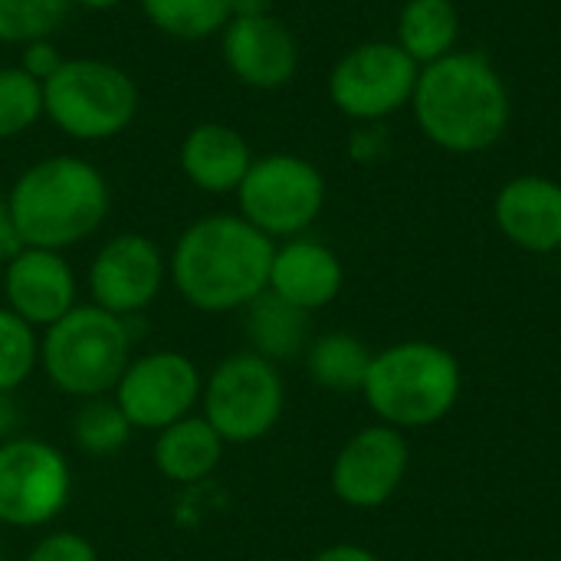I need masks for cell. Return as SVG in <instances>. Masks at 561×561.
Wrapping results in <instances>:
<instances>
[{
	"label": "cell",
	"instance_id": "obj_31",
	"mask_svg": "<svg viewBox=\"0 0 561 561\" xmlns=\"http://www.w3.org/2000/svg\"><path fill=\"white\" fill-rule=\"evenodd\" d=\"M20 250H23V240L16 233L10 204H7V197H0V263H7L10 256H16Z\"/></svg>",
	"mask_w": 561,
	"mask_h": 561
},
{
	"label": "cell",
	"instance_id": "obj_26",
	"mask_svg": "<svg viewBox=\"0 0 561 561\" xmlns=\"http://www.w3.org/2000/svg\"><path fill=\"white\" fill-rule=\"evenodd\" d=\"M43 118V82L20 66H0V141L26 135Z\"/></svg>",
	"mask_w": 561,
	"mask_h": 561
},
{
	"label": "cell",
	"instance_id": "obj_34",
	"mask_svg": "<svg viewBox=\"0 0 561 561\" xmlns=\"http://www.w3.org/2000/svg\"><path fill=\"white\" fill-rule=\"evenodd\" d=\"M276 0H230V20L233 16H263L273 13Z\"/></svg>",
	"mask_w": 561,
	"mask_h": 561
},
{
	"label": "cell",
	"instance_id": "obj_14",
	"mask_svg": "<svg viewBox=\"0 0 561 561\" xmlns=\"http://www.w3.org/2000/svg\"><path fill=\"white\" fill-rule=\"evenodd\" d=\"M220 59L240 85L273 92L296 79L299 39L276 13L233 16L220 30Z\"/></svg>",
	"mask_w": 561,
	"mask_h": 561
},
{
	"label": "cell",
	"instance_id": "obj_25",
	"mask_svg": "<svg viewBox=\"0 0 561 561\" xmlns=\"http://www.w3.org/2000/svg\"><path fill=\"white\" fill-rule=\"evenodd\" d=\"M39 368V329L0 306V394H16Z\"/></svg>",
	"mask_w": 561,
	"mask_h": 561
},
{
	"label": "cell",
	"instance_id": "obj_1",
	"mask_svg": "<svg viewBox=\"0 0 561 561\" xmlns=\"http://www.w3.org/2000/svg\"><path fill=\"white\" fill-rule=\"evenodd\" d=\"M276 243L240 214H207L168 253V283L197 312H243L270 286Z\"/></svg>",
	"mask_w": 561,
	"mask_h": 561
},
{
	"label": "cell",
	"instance_id": "obj_10",
	"mask_svg": "<svg viewBox=\"0 0 561 561\" xmlns=\"http://www.w3.org/2000/svg\"><path fill=\"white\" fill-rule=\"evenodd\" d=\"M72 500V467L59 447L39 437L0 440V526L43 529Z\"/></svg>",
	"mask_w": 561,
	"mask_h": 561
},
{
	"label": "cell",
	"instance_id": "obj_9",
	"mask_svg": "<svg viewBox=\"0 0 561 561\" xmlns=\"http://www.w3.org/2000/svg\"><path fill=\"white\" fill-rule=\"evenodd\" d=\"M421 66L394 39H365L342 53L329 72V102L355 125L388 122L411 108Z\"/></svg>",
	"mask_w": 561,
	"mask_h": 561
},
{
	"label": "cell",
	"instance_id": "obj_30",
	"mask_svg": "<svg viewBox=\"0 0 561 561\" xmlns=\"http://www.w3.org/2000/svg\"><path fill=\"white\" fill-rule=\"evenodd\" d=\"M66 62V56L59 53V46L53 43V36H46V39H30V43H23L20 46V69L23 72H30L33 79H39V82H46L59 66Z\"/></svg>",
	"mask_w": 561,
	"mask_h": 561
},
{
	"label": "cell",
	"instance_id": "obj_16",
	"mask_svg": "<svg viewBox=\"0 0 561 561\" xmlns=\"http://www.w3.org/2000/svg\"><path fill=\"white\" fill-rule=\"evenodd\" d=\"M500 233L526 253L561 250V181L549 174H516L493 201Z\"/></svg>",
	"mask_w": 561,
	"mask_h": 561
},
{
	"label": "cell",
	"instance_id": "obj_32",
	"mask_svg": "<svg viewBox=\"0 0 561 561\" xmlns=\"http://www.w3.org/2000/svg\"><path fill=\"white\" fill-rule=\"evenodd\" d=\"M20 424H23V411L16 394H0V440L20 437Z\"/></svg>",
	"mask_w": 561,
	"mask_h": 561
},
{
	"label": "cell",
	"instance_id": "obj_20",
	"mask_svg": "<svg viewBox=\"0 0 561 561\" xmlns=\"http://www.w3.org/2000/svg\"><path fill=\"white\" fill-rule=\"evenodd\" d=\"M243 329L250 352L270 358L273 365L293 362L306 355L309 348V312L289 306L276 293H260L247 309H243Z\"/></svg>",
	"mask_w": 561,
	"mask_h": 561
},
{
	"label": "cell",
	"instance_id": "obj_22",
	"mask_svg": "<svg viewBox=\"0 0 561 561\" xmlns=\"http://www.w3.org/2000/svg\"><path fill=\"white\" fill-rule=\"evenodd\" d=\"M302 358H306V371L312 385L335 391V394H352V391H362L375 352L352 332H325L309 342Z\"/></svg>",
	"mask_w": 561,
	"mask_h": 561
},
{
	"label": "cell",
	"instance_id": "obj_29",
	"mask_svg": "<svg viewBox=\"0 0 561 561\" xmlns=\"http://www.w3.org/2000/svg\"><path fill=\"white\" fill-rule=\"evenodd\" d=\"M391 138L385 122H368V125H355L348 135V158L358 164H375L388 154Z\"/></svg>",
	"mask_w": 561,
	"mask_h": 561
},
{
	"label": "cell",
	"instance_id": "obj_8",
	"mask_svg": "<svg viewBox=\"0 0 561 561\" xmlns=\"http://www.w3.org/2000/svg\"><path fill=\"white\" fill-rule=\"evenodd\" d=\"M322 171L293 151H270L253 158L243 184L237 187V214L266 233L273 243L302 237L325 207Z\"/></svg>",
	"mask_w": 561,
	"mask_h": 561
},
{
	"label": "cell",
	"instance_id": "obj_21",
	"mask_svg": "<svg viewBox=\"0 0 561 561\" xmlns=\"http://www.w3.org/2000/svg\"><path fill=\"white\" fill-rule=\"evenodd\" d=\"M394 43L417 62L431 66L460 46V10L454 0H408L398 13Z\"/></svg>",
	"mask_w": 561,
	"mask_h": 561
},
{
	"label": "cell",
	"instance_id": "obj_28",
	"mask_svg": "<svg viewBox=\"0 0 561 561\" xmlns=\"http://www.w3.org/2000/svg\"><path fill=\"white\" fill-rule=\"evenodd\" d=\"M26 561H99V552L85 536L69 529H53L33 542Z\"/></svg>",
	"mask_w": 561,
	"mask_h": 561
},
{
	"label": "cell",
	"instance_id": "obj_7",
	"mask_svg": "<svg viewBox=\"0 0 561 561\" xmlns=\"http://www.w3.org/2000/svg\"><path fill=\"white\" fill-rule=\"evenodd\" d=\"M286 411V381L279 365L256 352H233L204 378L201 414L224 444H256L276 431Z\"/></svg>",
	"mask_w": 561,
	"mask_h": 561
},
{
	"label": "cell",
	"instance_id": "obj_24",
	"mask_svg": "<svg viewBox=\"0 0 561 561\" xmlns=\"http://www.w3.org/2000/svg\"><path fill=\"white\" fill-rule=\"evenodd\" d=\"M131 424L122 414V408L115 404L112 394L102 398H89L79 401L72 417H69V437L76 444L79 454L85 457H115L125 450V444L131 440Z\"/></svg>",
	"mask_w": 561,
	"mask_h": 561
},
{
	"label": "cell",
	"instance_id": "obj_6",
	"mask_svg": "<svg viewBox=\"0 0 561 561\" xmlns=\"http://www.w3.org/2000/svg\"><path fill=\"white\" fill-rule=\"evenodd\" d=\"M141 95L135 79L95 56L66 59L43 82V118L72 141H108L131 128Z\"/></svg>",
	"mask_w": 561,
	"mask_h": 561
},
{
	"label": "cell",
	"instance_id": "obj_23",
	"mask_svg": "<svg viewBox=\"0 0 561 561\" xmlns=\"http://www.w3.org/2000/svg\"><path fill=\"white\" fill-rule=\"evenodd\" d=\"M138 7L158 33L184 43L220 36L230 23V0H138Z\"/></svg>",
	"mask_w": 561,
	"mask_h": 561
},
{
	"label": "cell",
	"instance_id": "obj_19",
	"mask_svg": "<svg viewBox=\"0 0 561 561\" xmlns=\"http://www.w3.org/2000/svg\"><path fill=\"white\" fill-rule=\"evenodd\" d=\"M224 450H227L224 437L197 411L154 434L151 460L168 483L191 486L217 473V467L224 463Z\"/></svg>",
	"mask_w": 561,
	"mask_h": 561
},
{
	"label": "cell",
	"instance_id": "obj_2",
	"mask_svg": "<svg viewBox=\"0 0 561 561\" xmlns=\"http://www.w3.org/2000/svg\"><path fill=\"white\" fill-rule=\"evenodd\" d=\"M411 115L434 148L447 154H480L506 135L513 92L483 53L457 49L421 66Z\"/></svg>",
	"mask_w": 561,
	"mask_h": 561
},
{
	"label": "cell",
	"instance_id": "obj_4",
	"mask_svg": "<svg viewBox=\"0 0 561 561\" xmlns=\"http://www.w3.org/2000/svg\"><path fill=\"white\" fill-rule=\"evenodd\" d=\"M365 404L394 431H421L444 421L463 394V368L434 342H398L375 352L362 385Z\"/></svg>",
	"mask_w": 561,
	"mask_h": 561
},
{
	"label": "cell",
	"instance_id": "obj_12",
	"mask_svg": "<svg viewBox=\"0 0 561 561\" xmlns=\"http://www.w3.org/2000/svg\"><path fill=\"white\" fill-rule=\"evenodd\" d=\"M168 283V256L164 250L145 233H115L108 237L85 273L89 302L118 316L135 319L148 312Z\"/></svg>",
	"mask_w": 561,
	"mask_h": 561
},
{
	"label": "cell",
	"instance_id": "obj_5",
	"mask_svg": "<svg viewBox=\"0 0 561 561\" xmlns=\"http://www.w3.org/2000/svg\"><path fill=\"white\" fill-rule=\"evenodd\" d=\"M131 358L128 322L92 302H79L39 332V371L76 401L112 394Z\"/></svg>",
	"mask_w": 561,
	"mask_h": 561
},
{
	"label": "cell",
	"instance_id": "obj_33",
	"mask_svg": "<svg viewBox=\"0 0 561 561\" xmlns=\"http://www.w3.org/2000/svg\"><path fill=\"white\" fill-rule=\"evenodd\" d=\"M309 561H381L371 549L365 546H352V542H342V546H329L322 552H316Z\"/></svg>",
	"mask_w": 561,
	"mask_h": 561
},
{
	"label": "cell",
	"instance_id": "obj_3",
	"mask_svg": "<svg viewBox=\"0 0 561 561\" xmlns=\"http://www.w3.org/2000/svg\"><path fill=\"white\" fill-rule=\"evenodd\" d=\"M7 204L23 247L66 253L102 230L112 210L105 174L79 154H53L13 181Z\"/></svg>",
	"mask_w": 561,
	"mask_h": 561
},
{
	"label": "cell",
	"instance_id": "obj_13",
	"mask_svg": "<svg viewBox=\"0 0 561 561\" xmlns=\"http://www.w3.org/2000/svg\"><path fill=\"white\" fill-rule=\"evenodd\" d=\"M411 470V447L404 431L368 424L355 431L332 460L329 486L339 503L352 510H381Z\"/></svg>",
	"mask_w": 561,
	"mask_h": 561
},
{
	"label": "cell",
	"instance_id": "obj_17",
	"mask_svg": "<svg viewBox=\"0 0 561 561\" xmlns=\"http://www.w3.org/2000/svg\"><path fill=\"white\" fill-rule=\"evenodd\" d=\"M345 286V266L332 247L312 237H293L276 243L270 263V293L302 312H319L339 299Z\"/></svg>",
	"mask_w": 561,
	"mask_h": 561
},
{
	"label": "cell",
	"instance_id": "obj_15",
	"mask_svg": "<svg viewBox=\"0 0 561 561\" xmlns=\"http://www.w3.org/2000/svg\"><path fill=\"white\" fill-rule=\"evenodd\" d=\"M3 299L33 329H49L79 306V279L66 253L23 247L3 263Z\"/></svg>",
	"mask_w": 561,
	"mask_h": 561
},
{
	"label": "cell",
	"instance_id": "obj_11",
	"mask_svg": "<svg viewBox=\"0 0 561 561\" xmlns=\"http://www.w3.org/2000/svg\"><path fill=\"white\" fill-rule=\"evenodd\" d=\"M204 394L201 368L174 348L135 355L118 378L112 398L135 431H164L174 421L197 414Z\"/></svg>",
	"mask_w": 561,
	"mask_h": 561
},
{
	"label": "cell",
	"instance_id": "obj_18",
	"mask_svg": "<svg viewBox=\"0 0 561 561\" xmlns=\"http://www.w3.org/2000/svg\"><path fill=\"white\" fill-rule=\"evenodd\" d=\"M178 161H181L184 178L197 191L237 194V187L243 184L253 164V151H250V141L237 128L224 122H201L184 135Z\"/></svg>",
	"mask_w": 561,
	"mask_h": 561
},
{
	"label": "cell",
	"instance_id": "obj_27",
	"mask_svg": "<svg viewBox=\"0 0 561 561\" xmlns=\"http://www.w3.org/2000/svg\"><path fill=\"white\" fill-rule=\"evenodd\" d=\"M69 10V0H0V43L23 46L46 39L66 23Z\"/></svg>",
	"mask_w": 561,
	"mask_h": 561
},
{
	"label": "cell",
	"instance_id": "obj_35",
	"mask_svg": "<svg viewBox=\"0 0 561 561\" xmlns=\"http://www.w3.org/2000/svg\"><path fill=\"white\" fill-rule=\"evenodd\" d=\"M72 7H82V10H92V13H102V10H115L122 7L125 0H69Z\"/></svg>",
	"mask_w": 561,
	"mask_h": 561
}]
</instances>
